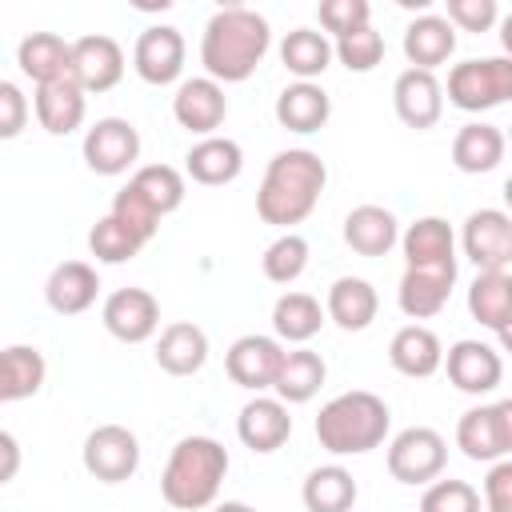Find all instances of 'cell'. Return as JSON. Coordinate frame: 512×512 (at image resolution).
Here are the masks:
<instances>
[{
	"instance_id": "obj_23",
	"label": "cell",
	"mask_w": 512,
	"mask_h": 512,
	"mask_svg": "<svg viewBox=\"0 0 512 512\" xmlns=\"http://www.w3.org/2000/svg\"><path fill=\"white\" fill-rule=\"evenodd\" d=\"M456 448L472 464H496L508 460V440H504V420L496 404H476L456 420Z\"/></svg>"
},
{
	"instance_id": "obj_39",
	"label": "cell",
	"mask_w": 512,
	"mask_h": 512,
	"mask_svg": "<svg viewBox=\"0 0 512 512\" xmlns=\"http://www.w3.org/2000/svg\"><path fill=\"white\" fill-rule=\"evenodd\" d=\"M140 248H144V240H140L132 228H124L112 212L100 216V220L88 228V252H92L100 264H128V260L140 256Z\"/></svg>"
},
{
	"instance_id": "obj_49",
	"label": "cell",
	"mask_w": 512,
	"mask_h": 512,
	"mask_svg": "<svg viewBox=\"0 0 512 512\" xmlns=\"http://www.w3.org/2000/svg\"><path fill=\"white\" fill-rule=\"evenodd\" d=\"M500 408V420H504V440H508V456H512V396L496 404Z\"/></svg>"
},
{
	"instance_id": "obj_17",
	"label": "cell",
	"mask_w": 512,
	"mask_h": 512,
	"mask_svg": "<svg viewBox=\"0 0 512 512\" xmlns=\"http://www.w3.org/2000/svg\"><path fill=\"white\" fill-rule=\"evenodd\" d=\"M16 64L20 72L44 88V84H60V80H76V60H72V40L56 36V32H28L16 48Z\"/></svg>"
},
{
	"instance_id": "obj_26",
	"label": "cell",
	"mask_w": 512,
	"mask_h": 512,
	"mask_svg": "<svg viewBox=\"0 0 512 512\" xmlns=\"http://www.w3.org/2000/svg\"><path fill=\"white\" fill-rule=\"evenodd\" d=\"M452 52H456V28H452L448 16L420 12L416 20H408V28H404V56H408V68L436 72L440 64H448Z\"/></svg>"
},
{
	"instance_id": "obj_35",
	"label": "cell",
	"mask_w": 512,
	"mask_h": 512,
	"mask_svg": "<svg viewBox=\"0 0 512 512\" xmlns=\"http://www.w3.org/2000/svg\"><path fill=\"white\" fill-rule=\"evenodd\" d=\"M328 312L320 308V300L312 292H284L276 304H272V336L280 344H308L320 328H324Z\"/></svg>"
},
{
	"instance_id": "obj_51",
	"label": "cell",
	"mask_w": 512,
	"mask_h": 512,
	"mask_svg": "<svg viewBox=\"0 0 512 512\" xmlns=\"http://www.w3.org/2000/svg\"><path fill=\"white\" fill-rule=\"evenodd\" d=\"M212 512H260V508H252V504H244V500H216Z\"/></svg>"
},
{
	"instance_id": "obj_38",
	"label": "cell",
	"mask_w": 512,
	"mask_h": 512,
	"mask_svg": "<svg viewBox=\"0 0 512 512\" xmlns=\"http://www.w3.org/2000/svg\"><path fill=\"white\" fill-rule=\"evenodd\" d=\"M160 216H168V212H176L180 204H184V196H188V184H184V172L180 168H172V164H144V168H136L132 172V180H128Z\"/></svg>"
},
{
	"instance_id": "obj_50",
	"label": "cell",
	"mask_w": 512,
	"mask_h": 512,
	"mask_svg": "<svg viewBox=\"0 0 512 512\" xmlns=\"http://www.w3.org/2000/svg\"><path fill=\"white\" fill-rule=\"evenodd\" d=\"M500 48H504V56L512 60V12L500 16Z\"/></svg>"
},
{
	"instance_id": "obj_12",
	"label": "cell",
	"mask_w": 512,
	"mask_h": 512,
	"mask_svg": "<svg viewBox=\"0 0 512 512\" xmlns=\"http://www.w3.org/2000/svg\"><path fill=\"white\" fill-rule=\"evenodd\" d=\"M184 56H188V44L180 36V28L172 24H152L136 36V48H132V68L144 84L152 88H164V84H176L180 72H184Z\"/></svg>"
},
{
	"instance_id": "obj_44",
	"label": "cell",
	"mask_w": 512,
	"mask_h": 512,
	"mask_svg": "<svg viewBox=\"0 0 512 512\" xmlns=\"http://www.w3.org/2000/svg\"><path fill=\"white\" fill-rule=\"evenodd\" d=\"M316 16H320V28H324L332 40H340V36H348V32L372 24V4H368V0H324V4L316 8Z\"/></svg>"
},
{
	"instance_id": "obj_42",
	"label": "cell",
	"mask_w": 512,
	"mask_h": 512,
	"mask_svg": "<svg viewBox=\"0 0 512 512\" xmlns=\"http://www.w3.org/2000/svg\"><path fill=\"white\" fill-rule=\"evenodd\" d=\"M108 212H112V216H116L124 228H132V232H136L144 244H148V240L160 232V220H164V216H160V212H156V208H152V204H148V200H144V196H140L132 184H124V188L112 196V208H108Z\"/></svg>"
},
{
	"instance_id": "obj_20",
	"label": "cell",
	"mask_w": 512,
	"mask_h": 512,
	"mask_svg": "<svg viewBox=\"0 0 512 512\" xmlns=\"http://www.w3.org/2000/svg\"><path fill=\"white\" fill-rule=\"evenodd\" d=\"M244 172V148L232 136H204L184 152V176L204 184V188H220L232 184Z\"/></svg>"
},
{
	"instance_id": "obj_36",
	"label": "cell",
	"mask_w": 512,
	"mask_h": 512,
	"mask_svg": "<svg viewBox=\"0 0 512 512\" xmlns=\"http://www.w3.org/2000/svg\"><path fill=\"white\" fill-rule=\"evenodd\" d=\"M356 496H360L356 476L344 464H320L300 484V500L308 512H352Z\"/></svg>"
},
{
	"instance_id": "obj_43",
	"label": "cell",
	"mask_w": 512,
	"mask_h": 512,
	"mask_svg": "<svg viewBox=\"0 0 512 512\" xmlns=\"http://www.w3.org/2000/svg\"><path fill=\"white\" fill-rule=\"evenodd\" d=\"M484 500L468 480H432L420 496V512H480Z\"/></svg>"
},
{
	"instance_id": "obj_47",
	"label": "cell",
	"mask_w": 512,
	"mask_h": 512,
	"mask_svg": "<svg viewBox=\"0 0 512 512\" xmlns=\"http://www.w3.org/2000/svg\"><path fill=\"white\" fill-rule=\"evenodd\" d=\"M484 512H512V456L488 464V476H484Z\"/></svg>"
},
{
	"instance_id": "obj_8",
	"label": "cell",
	"mask_w": 512,
	"mask_h": 512,
	"mask_svg": "<svg viewBox=\"0 0 512 512\" xmlns=\"http://www.w3.org/2000/svg\"><path fill=\"white\" fill-rule=\"evenodd\" d=\"M84 164L96 176H124L128 168H136L140 160V132L132 120L124 116H100L88 132H84Z\"/></svg>"
},
{
	"instance_id": "obj_14",
	"label": "cell",
	"mask_w": 512,
	"mask_h": 512,
	"mask_svg": "<svg viewBox=\"0 0 512 512\" xmlns=\"http://www.w3.org/2000/svg\"><path fill=\"white\" fill-rule=\"evenodd\" d=\"M392 108H396L400 124H408L416 132H428L444 116V84L436 80V72L404 68L392 84Z\"/></svg>"
},
{
	"instance_id": "obj_11",
	"label": "cell",
	"mask_w": 512,
	"mask_h": 512,
	"mask_svg": "<svg viewBox=\"0 0 512 512\" xmlns=\"http://www.w3.org/2000/svg\"><path fill=\"white\" fill-rule=\"evenodd\" d=\"M100 320H104L108 336H116L120 344H144L160 332V300L148 288L128 284V288L108 292Z\"/></svg>"
},
{
	"instance_id": "obj_6",
	"label": "cell",
	"mask_w": 512,
	"mask_h": 512,
	"mask_svg": "<svg viewBox=\"0 0 512 512\" xmlns=\"http://www.w3.org/2000/svg\"><path fill=\"white\" fill-rule=\"evenodd\" d=\"M384 460H388V476L396 484H412V488L424 484L428 488L448 468V440L428 424H412V428L392 436Z\"/></svg>"
},
{
	"instance_id": "obj_27",
	"label": "cell",
	"mask_w": 512,
	"mask_h": 512,
	"mask_svg": "<svg viewBox=\"0 0 512 512\" xmlns=\"http://www.w3.org/2000/svg\"><path fill=\"white\" fill-rule=\"evenodd\" d=\"M156 364L168 376H196L208 364V332L192 320H172L156 336Z\"/></svg>"
},
{
	"instance_id": "obj_45",
	"label": "cell",
	"mask_w": 512,
	"mask_h": 512,
	"mask_svg": "<svg viewBox=\"0 0 512 512\" xmlns=\"http://www.w3.org/2000/svg\"><path fill=\"white\" fill-rule=\"evenodd\" d=\"M444 16L460 32H492V28H500V4L496 0H444Z\"/></svg>"
},
{
	"instance_id": "obj_1",
	"label": "cell",
	"mask_w": 512,
	"mask_h": 512,
	"mask_svg": "<svg viewBox=\"0 0 512 512\" xmlns=\"http://www.w3.org/2000/svg\"><path fill=\"white\" fill-rule=\"evenodd\" d=\"M268 48H272L268 20L256 8L224 4L204 24L200 64H204V76H212L216 84H244L268 56Z\"/></svg>"
},
{
	"instance_id": "obj_54",
	"label": "cell",
	"mask_w": 512,
	"mask_h": 512,
	"mask_svg": "<svg viewBox=\"0 0 512 512\" xmlns=\"http://www.w3.org/2000/svg\"><path fill=\"white\" fill-rule=\"evenodd\" d=\"M508 300H512V272H508Z\"/></svg>"
},
{
	"instance_id": "obj_28",
	"label": "cell",
	"mask_w": 512,
	"mask_h": 512,
	"mask_svg": "<svg viewBox=\"0 0 512 512\" xmlns=\"http://www.w3.org/2000/svg\"><path fill=\"white\" fill-rule=\"evenodd\" d=\"M504 152H508V136L500 124H488V120H468L452 136V164L468 176H484V172L500 168Z\"/></svg>"
},
{
	"instance_id": "obj_37",
	"label": "cell",
	"mask_w": 512,
	"mask_h": 512,
	"mask_svg": "<svg viewBox=\"0 0 512 512\" xmlns=\"http://www.w3.org/2000/svg\"><path fill=\"white\" fill-rule=\"evenodd\" d=\"M468 316L488 332H500L512 320L508 272H476V280L468 284Z\"/></svg>"
},
{
	"instance_id": "obj_4",
	"label": "cell",
	"mask_w": 512,
	"mask_h": 512,
	"mask_svg": "<svg viewBox=\"0 0 512 512\" xmlns=\"http://www.w3.org/2000/svg\"><path fill=\"white\" fill-rule=\"evenodd\" d=\"M388 428H392V412L368 388H352V392L332 396L312 420L320 448L332 456H364V452L384 444Z\"/></svg>"
},
{
	"instance_id": "obj_7",
	"label": "cell",
	"mask_w": 512,
	"mask_h": 512,
	"mask_svg": "<svg viewBox=\"0 0 512 512\" xmlns=\"http://www.w3.org/2000/svg\"><path fill=\"white\" fill-rule=\"evenodd\" d=\"M80 460H84V472L96 476L100 484H124L140 468V440L124 424H96L84 436Z\"/></svg>"
},
{
	"instance_id": "obj_22",
	"label": "cell",
	"mask_w": 512,
	"mask_h": 512,
	"mask_svg": "<svg viewBox=\"0 0 512 512\" xmlns=\"http://www.w3.org/2000/svg\"><path fill=\"white\" fill-rule=\"evenodd\" d=\"M96 296H100V276L88 260H64L44 280V300L56 316H80L96 304Z\"/></svg>"
},
{
	"instance_id": "obj_21",
	"label": "cell",
	"mask_w": 512,
	"mask_h": 512,
	"mask_svg": "<svg viewBox=\"0 0 512 512\" xmlns=\"http://www.w3.org/2000/svg\"><path fill=\"white\" fill-rule=\"evenodd\" d=\"M408 268H456V232L444 216H420L400 232Z\"/></svg>"
},
{
	"instance_id": "obj_5",
	"label": "cell",
	"mask_w": 512,
	"mask_h": 512,
	"mask_svg": "<svg viewBox=\"0 0 512 512\" xmlns=\"http://www.w3.org/2000/svg\"><path fill=\"white\" fill-rule=\"evenodd\" d=\"M448 104L460 112H488L512 100V60L508 56H472L448 68Z\"/></svg>"
},
{
	"instance_id": "obj_32",
	"label": "cell",
	"mask_w": 512,
	"mask_h": 512,
	"mask_svg": "<svg viewBox=\"0 0 512 512\" xmlns=\"http://www.w3.org/2000/svg\"><path fill=\"white\" fill-rule=\"evenodd\" d=\"M328 380V364L320 352H312L308 344L300 348H288L284 352V364H280V376L272 384V396H280L284 404H308Z\"/></svg>"
},
{
	"instance_id": "obj_48",
	"label": "cell",
	"mask_w": 512,
	"mask_h": 512,
	"mask_svg": "<svg viewBox=\"0 0 512 512\" xmlns=\"http://www.w3.org/2000/svg\"><path fill=\"white\" fill-rule=\"evenodd\" d=\"M0 452H4L0 484H8V480L16 476V468H20V444H16V436H12V432H0Z\"/></svg>"
},
{
	"instance_id": "obj_24",
	"label": "cell",
	"mask_w": 512,
	"mask_h": 512,
	"mask_svg": "<svg viewBox=\"0 0 512 512\" xmlns=\"http://www.w3.org/2000/svg\"><path fill=\"white\" fill-rule=\"evenodd\" d=\"M272 112H276V124L280 128H288L296 136H312V132H320L328 124L332 96L320 84H312V80H292L288 88H280Z\"/></svg>"
},
{
	"instance_id": "obj_3",
	"label": "cell",
	"mask_w": 512,
	"mask_h": 512,
	"mask_svg": "<svg viewBox=\"0 0 512 512\" xmlns=\"http://www.w3.org/2000/svg\"><path fill=\"white\" fill-rule=\"evenodd\" d=\"M228 448L212 436H184L172 444L168 464L160 472V496L176 512H200L212 508L220 496V484L228 476Z\"/></svg>"
},
{
	"instance_id": "obj_19",
	"label": "cell",
	"mask_w": 512,
	"mask_h": 512,
	"mask_svg": "<svg viewBox=\"0 0 512 512\" xmlns=\"http://www.w3.org/2000/svg\"><path fill=\"white\" fill-rule=\"evenodd\" d=\"M452 288H456V268H404L396 304L412 324L432 320L436 312H444Z\"/></svg>"
},
{
	"instance_id": "obj_30",
	"label": "cell",
	"mask_w": 512,
	"mask_h": 512,
	"mask_svg": "<svg viewBox=\"0 0 512 512\" xmlns=\"http://www.w3.org/2000/svg\"><path fill=\"white\" fill-rule=\"evenodd\" d=\"M36 120L48 136H72L84 124L88 112V92L80 88V80H60V84H44L32 96Z\"/></svg>"
},
{
	"instance_id": "obj_13",
	"label": "cell",
	"mask_w": 512,
	"mask_h": 512,
	"mask_svg": "<svg viewBox=\"0 0 512 512\" xmlns=\"http://www.w3.org/2000/svg\"><path fill=\"white\" fill-rule=\"evenodd\" d=\"M172 116L184 132L192 136H216V128L224 124L228 116V96H224V84H216L212 76H192V80H180L176 84V96H172Z\"/></svg>"
},
{
	"instance_id": "obj_52",
	"label": "cell",
	"mask_w": 512,
	"mask_h": 512,
	"mask_svg": "<svg viewBox=\"0 0 512 512\" xmlns=\"http://www.w3.org/2000/svg\"><path fill=\"white\" fill-rule=\"evenodd\" d=\"M496 340H500V352H508V356H512V320H508V324L496 332Z\"/></svg>"
},
{
	"instance_id": "obj_2",
	"label": "cell",
	"mask_w": 512,
	"mask_h": 512,
	"mask_svg": "<svg viewBox=\"0 0 512 512\" xmlns=\"http://www.w3.org/2000/svg\"><path fill=\"white\" fill-rule=\"evenodd\" d=\"M328 184V168L312 148H284L268 160L264 180L256 188V216L280 232H296L304 224Z\"/></svg>"
},
{
	"instance_id": "obj_15",
	"label": "cell",
	"mask_w": 512,
	"mask_h": 512,
	"mask_svg": "<svg viewBox=\"0 0 512 512\" xmlns=\"http://www.w3.org/2000/svg\"><path fill=\"white\" fill-rule=\"evenodd\" d=\"M444 372H448V384L456 392H468V396H484L500 384L504 376V356L484 344V340H456L448 352H444Z\"/></svg>"
},
{
	"instance_id": "obj_34",
	"label": "cell",
	"mask_w": 512,
	"mask_h": 512,
	"mask_svg": "<svg viewBox=\"0 0 512 512\" xmlns=\"http://www.w3.org/2000/svg\"><path fill=\"white\" fill-rule=\"evenodd\" d=\"M336 60V44L328 40V32H316V28H292L284 40H280V64L284 72H292L296 80H312L324 76Z\"/></svg>"
},
{
	"instance_id": "obj_31",
	"label": "cell",
	"mask_w": 512,
	"mask_h": 512,
	"mask_svg": "<svg viewBox=\"0 0 512 512\" xmlns=\"http://www.w3.org/2000/svg\"><path fill=\"white\" fill-rule=\"evenodd\" d=\"M324 312H328V320H332L336 328H344V332H364V328L376 320V312H380V296H376V288H372L364 276H340V280H332V288H328Z\"/></svg>"
},
{
	"instance_id": "obj_29",
	"label": "cell",
	"mask_w": 512,
	"mask_h": 512,
	"mask_svg": "<svg viewBox=\"0 0 512 512\" xmlns=\"http://www.w3.org/2000/svg\"><path fill=\"white\" fill-rule=\"evenodd\" d=\"M388 360L400 376L424 380L444 368V344L428 324H404L388 344Z\"/></svg>"
},
{
	"instance_id": "obj_16",
	"label": "cell",
	"mask_w": 512,
	"mask_h": 512,
	"mask_svg": "<svg viewBox=\"0 0 512 512\" xmlns=\"http://www.w3.org/2000/svg\"><path fill=\"white\" fill-rule=\"evenodd\" d=\"M236 436L248 452L256 456H268L276 448L288 444L292 436V416H288V404L280 396H252L240 416H236Z\"/></svg>"
},
{
	"instance_id": "obj_9",
	"label": "cell",
	"mask_w": 512,
	"mask_h": 512,
	"mask_svg": "<svg viewBox=\"0 0 512 512\" xmlns=\"http://www.w3.org/2000/svg\"><path fill=\"white\" fill-rule=\"evenodd\" d=\"M460 248L476 264V272H508L512 268V216L504 208H476L460 228Z\"/></svg>"
},
{
	"instance_id": "obj_41",
	"label": "cell",
	"mask_w": 512,
	"mask_h": 512,
	"mask_svg": "<svg viewBox=\"0 0 512 512\" xmlns=\"http://www.w3.org/2000/svg\"><path fill=\"white\" fill-rule=\"evenodd\" d=\"M332 44H336V60H340L348 72H372V68L384 60V36H380L372 24L348 32V36H340V40H332Z\"/></svg>"
},
{
	"instance_id": "obj_25",
	"label": "cell",
	"mask_w": 512,
	"mask_h": 512,
	"mask_svg": "<svg viewBox=\"0 0 512 512\" xmlns=\"http://www.w3.org/2000/svg\"><path fill=\"white\" fill-rule=\"evenodd\" d=\"M344 244L368 260L388 256L400 244V220L384 204H356L344 216Z\"/></svg>"
},
{
	"instance_id": "obj_18",
	"label": "cell",
	"mask_w": 512,
	"mask_h": 512,
	"mask_svg": "<svg viewBox=\"0 0 512 512\" xmlns=\"http://www.w3.org/2000/svg\"><path fill=\"white\" fill-rule=\"evenodd\" d=\"M72 60H76V80L84 92L100 96L124 80V48L104 32H88L72 40Z\"/></svg>"
},
{
	"instance_id": "obj_33",
	"label": "cell",
	"mask_w": 512,
	"mask_h": 512,
	"mask_svg": "<svg viewBox=\"0 0 512 512\" xmlns=\"http://www.w3.org/2000/svg\"><path fill=\"white\" fill-rule=\"evenodd\" d=\"M44 380H48V360L40 348H32V344L4 348V356H0V400L4 404L36 396L44 388Z\"/></svg>"
},
{
	"instance_id": "obj_53",
	"label": "cell",
	"mask_w": 512,
	"mask_h": 512,
	"mask_svg": "<svg viewBox=\"0 0 512 512\" xmlns=\"http://www.w3.org/2000/svg\"><path fill=\"white\" fill-rule=\"evenodd\" d=\"M504 212H508V216H512V176H508V180H504Z\"/></svg>"
},
{
	"instance_id": "obj_10",
	"label": "cell",
	"mask_w": 512,
	"mask_h": 512,
	"mask_svg": "<svg viewBox=\"0 0 512 512\" xmlns=\"http://www.w3.org/2000/svg\"><path fill=\"white\" fill-rule=\"evenodd\" d=\"M280 364H284V344L276 336H264V332H248V336H236L224 352V372L232 384H240L244 392H268L280 376Z\"/></svg>"
},
{
	"instance_id": "obj_55",
	"label": "cell",
	"mask_w": 512,
	"mask_h": 512,
	"mask_svg": "<svg viewBox=\"0 0 512 512\" xmlns=\"http://www.w3.org/2000/svg\"><path fill=\"white\" fill-rule=\"evenodd\" d=\"M504 136H508V144H512V124H508V132H504Z\"/></svg>"
},
{
	"instance_id": "obj_40",
	"label": "cell",
	"mask_w": 512,
	"mask_h": 512,
	"mask_svg": "<svg viewBox=\"0 0 512 512\" xmlns=\"http://www.w3.org/2000/svg\"><path fill=\"white\" fill-rule=\"evenodd\" d=\"M308 256H312V248H308V240L300 232H280L264 248L260 268H264V276L272 284H296L304 276V268H308Z\"/></svg>"
},
{
	"instance_id": "obj_46",
	"label": "cell",
	"mask_w": 512,
	"mask_h": 512,
	"mask_svg": "<svg viewBox=\"0 0 512 512\" xmlns=\"http://www.w3.org/2000/svg\"><path fill=\"white\" fill-rule=\"evenodd\" d=\"M28 124V96L16 80H0V140H16Z\"/></svg>"
}]
</instances>
